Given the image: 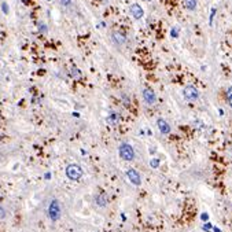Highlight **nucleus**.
<instances>
[{"instance_id": "f257e3e1", "label": "nucleus", "mask_w": 232, "mask_h": 232, "mask_svg": "<svg viewBox=\"0 0 232 232\" xmlns=\"http://www.w3.org/2000/svg\"><path fill=\"white\" fill-rule=\"evenodd\" d=\"M118 153H119V157L124 159V161H133L135 158V151L130 144L128 143H121L118 147Z\"/></svg>"}, {"instance_id": "f03ea898", "label": "nucleus", "mask_w": 232, "mask_h": 232, "mask_svg": "<svg viewBox=\"0 0 232 232\" xmlns=\"http://www.w3.org/2000/svg\"><path fill=\"white\" fill-rule=\"evenodd\" d=\"M66 176L70 180H80L83 177V169L77 164H72L66 168Z\"/></svg>"}, {"instance_id": "7ed1b4c3", "label": "nucleus", "mask_w": 232, "mask_h": 232, "mask_svg": "<svg viewBox=\"0 0 232 232\" xmlns=\"http://www.w3.org/2000/svg\"><path fill=\"white\" fill-rule=\"evenodd\" d=\"M48 217L51 218V221H58L61 218V206L57 199H52L48 206Z\"/></svg>"}, {"instance_id": "20e7f679", "label": "nucleus", "mask_w": 232, "mask_h": 232, "mask_svg": "<svg viewBox=\"0 0 232 232\" xmlns=\"http://www.w3.org/2000/svg\"><path fill=\"white\" fill-rule=\"evenodd\" d=\"M183 96H184V99H187V100H197L199 98V92L194 85H187V87L183 89Z\"/></svg>"}, {"instance_id": "39448f33", "label": "nucleus", "mask_w": 232, "mask_h": 232, "mask_svg": "<svg viewBox=\"0 0 232 232\" xmlns=\"http://www.w3.org/2000/svg\"><path fill=\"white\" fill-rule=\"evenodd\" d=\"M143 99H144V102L147 103V104H154V103L157 102L155 92H154L153 89H150V88H146V89L143 91Z\"/></svg>"}, {"instance_id": "423d86ee", "label": "nucleus", "mask_w": 232, "mask_h": 232, "mask_svg": "<svg viewBox=\"0 0 232 232\" xmlns=\"http://www.w3.org/2000/svg\"><path fill=\"white\" fill-rule=\"evenodd\" d=\"M126 176H128V179L130 180V183H132L133 186H140V184H142L140 175H139V173H137L135 169H128V172H126Z\"/></svg>"}, {"instance_id": "0eeeda50", "label": "nucleus", "mask_w": 232, "mask_h": 232, "mask_svg": "<svg viewBox=\"0 0 232 232\" xmlns=\"http://www.w3.org/2000/svg\"><path fill=\"white\" fill-rule=\"evenodd\" d=\"M157 125H158V129L161 133H164V135H168V133H170V125L165 121L164 118H158L157 119Z\"/></svg>"}, {"instance_id": "6e6552de", "label": "nucleus", "mask_w": 232, "mask_h": 232, "mask_svg": "<svg viewBox=\"0 0 232 232\" xmlns=\"http://www.w3.org/2000/svg\"><path fill=\"white\" fill-rule=\"evenodd\" d=\"M130 14L133 15L135 19H140V18H143V15H144V11H143V8L139 6V4H132V6H130Z\"/></svg>"}, {"instance_id": "1a4fd4ad", "label": "nucleus", "mask_w": 232, "mask_h": 232, "mask_svg": "<svg viewBox=\"0 0 232 232\" xmlns=\"http://www.w3.org/2000/svg\"><path fill=\"white\" fill-rule=\"evenodd\" d=\"M95 201H96V205L100 206V207H104V206L107 205V197H106V194H99L96 198H95Z\"/></svg>"}, {"instance_id": "9d476101", "label": "nucleus", "mask_w": 232, "mask_h": 232, "mask_svg": "<svg viewBox=\"0 0 232 232\" xmlns=\"http://www.w3.org/2000/svg\"><path fill=\"white\" fill-rule=\"evenodd\" d=\"M113 40L115 41V43H118V44H124L125 41H126L125 36L122 33H119V32H114L113 33Z\"/></svg>"}, {"instance_id": "9b49d317", "label": "nucleus", "mask_w": 232, "mask_h": 232, "mask_svg": "<svg viewBox=\"0 0 232 232\" xmlns=\"http://www.w3.org/2000/svg\"><path fill=\"white\" fill-rule=\"evenodd\" d=\"M184 4H186V8L190 10V11H194L197 8V0H184Z\"/></svg>"}, {"instance_id": "f8f14e48", "label": "nucleus", "mask_w": 232, "mask_h": 232, "mask_svg": "<svg viewBox=\"0 0 232 232\" xmlns=\"http://www.w3.org/2000/svg\"><path fill=\"white\" fill-rule=\"evenodd\" d=\"M227 99H228L229 104L232 106V87H229V88H228V91H227Z\"/></svg>"}, {"instance_id": "ddd939ff", "label": "nucleus", "mask_w": 232, "mask_h": 232, "mask_svg": "<svg viewBox=\"0 0 232 232\" xmlns=\"http://www.w3.org/2000/svg\"><path fill=\"white\" fill-rule=\"evenodd\" d=\"M170 34H172V37H177V36H179V29L173 28L172 29V32H170Z\"/></svg>"}, {"instance_id": "4468645a", "label": "nucleus", "mask_w": 232, "mask_h": 232, "mask_svg": "<svg viewBox=\"0 0 232 232\" xmlns=\"http://www.w3.org/2000/svg\"><path fill=\"white\" fill-rule=\"evenodd\" d=\"M150 165H151L153 168H158L159 161H158V159H151V162H150Z\"/></svg>"}, {"instance_id": "2eb2a0df", "label": "nucleus", "mask_w": 232, "mask_h": 232, "mask_svg": "<svg viewBox=\"0 0 232 232\" xmlns=\"http://www.w3.org/2000/svg\"><path fill=\"white\" fill-rule=\"evenodd\" d=\"M4 217H6V210H4V207H0V220Z\"/></svg>"}, {"instance_id": "dca6fc26", "label": "nucleus", "mask_w": 232, "mask_h": 232, "mask_svg": "<svg viewBox=\"0 0 232 232\" xmlns=\"http://www.w3.org/2000/svg\"><path fill=\"white\" fill-rule=\"evenodd\" d=\"M78 72H77V69H72V76H73V77H76V78H77V77H78Z\"/></svg>"}, {"instance_id": "f3484780", "label": "nucleus", "mask_w": 232, "mask_h": 232, "mask_svg": "<svg viewBox=\"0 0 232 232\" xmlns=\"http://www.w3.org/2000/svg\"><path fill=\"white\" fill-rule=\"evenodd\" d=\"M214 14H216V8H213V10H212V14H210V25L213 23V17H214Z\"/></svg>"}, {"instance_id": "a211bd4d", "label": "nucleus", "mask_w": 232, "mask_h": 232, "mask_svg": "<svg viewBox=\"0 0 232 232\" xmlns=\"http://www.w3.org/2000/svg\"><path fill=\"white\" fill-rule=\"evenodd\" d=\"M1 7H3V12H4V14H7V12H8V7H7L6 3H3V4H1Z\"/></svg>"}, {"instance_id": "6ab92c4d", "label": "nucleus", "mask_w": 232, "mask_h": 232, "mask_svg": "<svg viewBox=\"0 0 232 232\" xmlns=\"http://www.w3.org/2000/svg\"><path fill=\"white\" fill-rule=\"evenodd\" d=\"M61 3H62L63 6H69V4L72 3V0H61Z\"/></svg>"}]
</instances>
